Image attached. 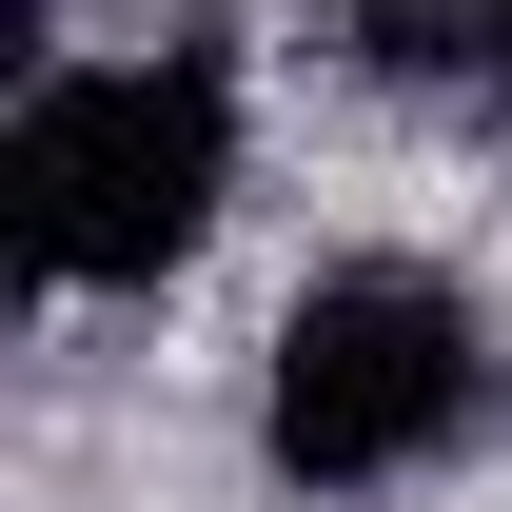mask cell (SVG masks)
<instances>
[{
    "mask_svg": "<svg viewBox=\"0 0 512 512\" xmlns=\"http://www.w3.org/2000/svg\"><path fill=\"white\" fill-rule=\"evenodd\" d=\"M335 40L394 99H512V0H335Z\"/></svg>",
    "mask_w": 512,
    "mask_h": 512,
    "instance_id": "cell-3",
    "label": "cell"
},
{
    "mask_svg": "<svg viewBox=\"0 0 512 512\" xmlns=\"http://www.w3.org/2000/svg\"><path fill=\"white\" fill-rule=\"evenodd\" d=\"M237 197V60L158 40V60H60L0 138V237L40 296H158Z\"/></svg>",
    "mask_w": 512,
    "mask_h": 512,
    "instance_id": "cell-1",
    "label": "cell"
},
{
    "mask_svg": "<svg viewBox=\"0 0 512 512\" xmlns=\"http://www.w3.org/2000/svg\"><path fill=\"white\" fill-rule=\"evenodd\" d=\"M473 394H493L473 296L414 276V256H355V276H316V296L276 316L256 453H276V493H394V473H434V453L473 434Z\"/></svg>",
    "mask_w": 512,
    "mask_h": 512,
    "instance_id": "cell-2",
    "label": "cell"
}]
</instances>
